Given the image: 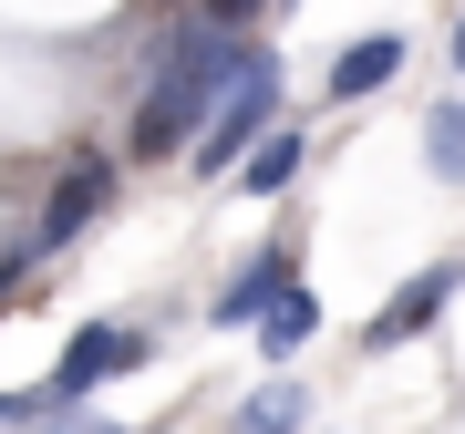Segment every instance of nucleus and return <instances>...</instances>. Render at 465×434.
Listing matches in <instances>:
<instances>
[{
	"instance_id": "f257e3e1",
	"label": "nucleus",
	"mask_w": 465,
	"mask_h": 434,
	"mask_svg": "<svg viewBox=\"0 0 465 434\" xmlns=\"http://www.w3.org/2000/svg\"><path fill=\"white\" fill-rule=\"evenodd\" d=\"M249 63V42H238V21H176L166 42H155V73L145 94H134V155H186V134L207 124V104L228 94V73Z\"/></svg>"
},
{
	"instance_id": "f03ea898",
	"label": "nucleus",
	"mask_w": 465,
	"mask_h": 434,
	"mask_svg": "<svg viewBox=\"0 0 465 434\" xmlns=\"http://www.w3.org/2000/svg\"><path fill=\"white\" fill-rule=\"evenodd\" d=\"M259 124H280V63H269V52L249 42V63L228 73V94L207 104V124L186 134V155H197V176H228L238 155L259 145Z\"/></svg>"
},
{
	"instance_id": "7ed1b4c3",
	"label": "nucleus",
	"mask_w": 465,
	"mask_h": 434,
	"mask_svg": "<svg viewBox=\"0 0 465 434\" xmlns=\"http://www.w3.org/2000/svg\"><path fill=\"white\" fill-rule=\"evenodd\" d=\"M455 290H465V259H434V269H414V280H403L393 301H382V311L362 321V341H372V351H393V341H424V331H434V311H445Z\"/></svg>"
},
{
	"instance_id": "20e7f679",
	"label": "nucleus",
	"mask_w": 465,
	"mask_h": 434,
	"mask_svg": "<svg viewBox=\"0 0 465 434\" xmlns=\"http://www.w3.org/2000/svg\"><path fill=\"white\" fill-rule=\"evenodd\" d=\"M104 197H114V166H104V155H73V166H63V186L42 197L32 249H63V238H84L94 217H104Z\"/></svg>"
},
{
	"instance_id": "39448f33",
	"label": "nucleus",
	"mask_w": 465,
	"mask_h": 434,
	"mask_svg": "<svg viewBox=\"0 0 465 434\" xmlns=\"http://www.w3.org/2000/svg\"><path fill=\"white\" fill-rule=\"evenodd\" d=\"M134 362H145V331H124V321H84V331L63 341V372H52V383H63V393H104V383L134 372Z\"/></svg>"
},
{
	"instance_id": "423d86ee",
	"label": "nucleus",
	"mask_w": 465,
	"mask_h": 434,
	"mask_svg": "<svg viewBox=\"0 0 465 434\" xmlns=\"http://www.w3.org/2000/svg\"><path fill=\"white\" fill-rule=\"evenodd\" d=\"M290 280H300V269H290V249H259V259H249V269H238V280H228V290H217V311H207V321H217V331H249V321H259L269 301H280V290H290Z\"/></svg>"
},
{
	"instance_id": "0eeeda50",
	"label": "nucleus",
	"mask_w": 465,
	"mask_h": 434,
	"mask_svg": "<svg viewBox=\"0 0 465 434\" xmlns=\"http://www.w3.org/2000/svg\"><path fill=\"white\" fill-rule=\"evenodd\" d=\"M300 166H311V134H300V124H259V145L249 155H238V186H249V197H280V186L300 176Z\"/></svg>"
},
{
	"instance_id": "6e6552de",
	"label": "nucleus",
	"mask_w": 465,
	"mask_h": 434,
	"mask_svg": "<svg viewBox=\"0 0 465 434\" xmlns=\"http://www.w3.org/2000/svg\"><path fill=\"white\" fill-rule=\"evenodd\" d=\"M393 73H403V42H393V32L351 42L341 63H331V104H362V94H382V84H393Z\"/></svg>"
},
{
	"instance_id": "1a4fd4ad",
	"label": "nucleus",
	"mask_w": 465,
	"mask_h": 434,
	"mask_svg": "<svg viewBox=\"0 0 465 434\" xmlns=\"http://www.w3.org/2000/svg\"><path fill=\"white\" fill-rule=\"evenodd\" d=\"M249 331H259V351H269V362H290V351H300V341H311V331H321V301H311V290H300V280H290V290H280V301H269V311L249 321Z\"/></svg>"
},
{
	"instance_id": "9d476101",
	"label": "nucleus",
	"mask_w": 465,
	"mask_h": 434,
	"mask_svg": "<svg viewBox=\"0 0 465 434\" xmlns=\"http://www.w3.org/2000/svg\"><path fill=\"white\" fill-rule=\"evenodd\" d=\"M424 166L445 186H465V104H434L424 114Z\"/></svg>"
},
{
	"instance_id": "9b49d317",
	"label": "nucleus",
	"mask_w": 465,
	"mask_h": 434,
	"mask_svg": "<svg viewBox=\"0 0 465 434\" xmlns=\"http://www.w3.org/2000/svg\"><path fill=\"white\" fill-rule=\"evenodd\" d=\"M238 424H249V434H269V424H311V393H300V383H259L249 403H238Z\"/></svg>"
},
{
	"instance_id": "f8f14e48",
	"label": "nucleus",
	"mask_w": 465,
	"mask_h": 434,
	"mask_svg": "<svg viewBox=\"0 0 465 434\" xmlns=\"http://www.w3.org/2000/svg\"><path fill=\"white\" fill-rule=\"evenodd\" d=\"M197 11H207V21H249L259 0H197Z\"/></svg>"
},
{
	"instance_id": "ddd939ff",
	"label": "nucleus",
	"mask_w": 465,
	"mask_h": 434,
	"mask_svg": "<svg viewBox=\"0 0 465 434\" xmlns=\"http://www.w3.org/2000/svg\"><path fill=\"white\" fill-rule=\"evenodd\" d=\"M455 73H465V32H455Z\"/></svg>"
}]
</instances>
